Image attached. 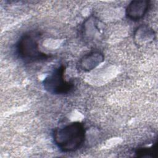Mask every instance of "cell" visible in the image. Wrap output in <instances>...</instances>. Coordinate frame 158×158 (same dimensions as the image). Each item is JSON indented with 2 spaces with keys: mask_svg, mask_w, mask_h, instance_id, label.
<instances>
[{
  "mask_svg": "<svg viewBox=\"0 0 158 158\" xmlns=\"http://www.w3.org/2000/svg\"><path fill=\"white\" fill-rule=\"evenodd\" d=\"M52 138L57 147L64 152H72L80 149L86 139V130L80 122H73L55 129Z\"/></svg>",
  "mask_w": 158,
  "mask_h": 158,
  "instance_id": "cell-1",
  "label": "cell"
},
{
  "mask_svg": "<svg viewBox=\"0 0 158 158\" xmlns=\"http://www.w3.org/2000/svg\"><path fill=\"white\" fill-rule=\"evenodd\" d=\"M16 51L19 57L27 62H40L50 57L41 51L37 38L31 33H26L20 38Z\"/></svg>",
  "mask_w": 158,
  "mask_h": 158,
  "instance_id": "cell-2",
  "label": "cell"
},
{
  "mask_svg": "<svg viewBox=\"0 0 158 158\" xmlns=\"http://www.w3.org/2000/svg\"><path fill=\"white\" fill-rule=\"evenodd\" d=\"M66 68L62 65L55 69L43 80L44 89L53 94H64L70 93L73 88V83L65 78Z\"/></svg>",
  "mask_w": 158,
  "mask_h": 158,
  "instance_id": "cell-3",
  "label": "cell"
},
{
  "mask_svg": "<svg viewBox=\"0 0 158 158\" xmlns=\"http://www.w3.org/2000/svg\"><path fill=\"white\" fill-rule=\"evenodd\" d=\"M151 7L150 1L148 0H135L131 1L127 6L125 14L131 20L137 21L147 14Z\"/></svg>",
  "mask_w": 158,
  "mask_h": 158,
  "instance_id": "cell-4",
  "label": "cell"
},
{
  "mask_svg": "<svg viewBox=\"0 0 158 158\" xmlns=\"http://www.w3.org/2000/svg\"><path fill=\"white\" fill-rule=\"evenodd\" d=\"M104 60V56L99 51H92L83 56L79 61V67L82 70L89 72L101 64Z\"/></svg>",
  "mask_w": 158,
  "mask_h": 158,
  "instance_id": "cell-5",
  "label": "cell"
},
{
  "mask_svg": "<svg viewBox=\"0 0 158 158\" xmlns=\"http://www.w3.org/2000/svg\"><path fill=\"white\" fill-rule=\"evenodd\" d=\"M135 41L139 44H143L154 40L155 33L154 30L148 25H142L138 27L134 34Z\"/></svg>",
  "mask_w": 158,
  "mask_h": 158,
  "instance_id": "cell-6",
  "label": "cell"
},
{
  "mask_svg": "<svg viewBox=\"0 0 158 158\" xmlns=\"http://www.w3.org/2000/svg\"><path fill=\"white\" fill-rule=\"evenodd\" d=\"M96 25V19L94 17L88 18L83 25V33H85V35L89 36V38L93 36L96 31L98 30Z\"/></svg>",
  "mask_w": 158,
  "mask_h": 158,
  "instance_id": "cell-7",
  "label": "cell"
},
{
  "mask_svg": "<svg viewBox=\"0 0 158 158\" xmlns=\"http://www.w3.org/2000/svg\"><path fill=\"white\" fill-rule=\"evenodd\" d=\"M157 144L152 145L151 147L140 148L136 149L135 154L137 157H153L154 154H156Z\"/></svg>",
  "mask_w": 158,
  "mask_h": 158,
  "instance_id": "cell-8",
  "label": "cell"
}]
</instances>
